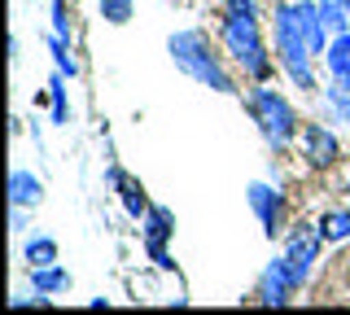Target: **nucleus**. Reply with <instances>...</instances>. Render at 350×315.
I'll use <instances>...</instances> for the list:
<instances>
[{
    "instance_id": "nucleus-1",
    "label": "nucleus",
    "mask_w": 350,
    "mask_h": 315,
    "mask_svg": "<svg viewBox=\"0 0 350 315\" xmlns=\"http://www.w3.org/2000/svg\"><path fill=\"white\" fill-rule=\"evenodd\" d=\"M224 49L232 53V61L245 66L254 79H267V57H262V40H258V23H254V0H228Z\"/></svg>"
},
{
    "instance_id": "nucleus-2",
    "label": "nucleus",
    "mask_w": 350,
    "mask_h": 315,
    "mask_svg": "<svg viewBox=\"0 0 350 315\" xmlns=\"http://www.w3.org/2000/svg\"><path fill=\"white\" fill-rule=\"evenodd\" d=\"M171 57L180 70H189L193 79H202L206 88L215 92H237L232 74L219 66V57L211 53V40L202 36V31H180V36H171Z\"/></svg>"
},
{
    "instance_id": "nucleus-3",
    "label": "nucleus",
    "mask_w": 350,
    "mask_h": 315,
    "mask_svg": "<svg viewBox=\"0 0 350 315\" xmlns=\"http://www.w3.org/2000/svg\"><path fill=\"white\" fill-rule=\"evenodd\" d=\"M276 49H280V61L284 70L293 74V83L306 92H315V74H311V44L302 36V23H298V5H276Z\"/></svg>"
},
{
    "instance_id": "nucleus-4",
    "label": "nucleus",
    "mask_w": 350,
    "mask_h": 315,
    "mask_svg": "<svg viewBox=\"0 0 350 315\" xmlns=\"http://www.w3.org/2000/svg\"><path fill=\"white\" fill-rule=\"evenodd\" d=\"M250 105H254V118H258L262 136H267L276 149L289 145V140H293V110H289V105H284V101H280V96L271 92V88H258Z\"/></svg>"
},
{
    "instance_id": "nucleus-5",
    "label": "nucleus",
    "mask_w": 350,
    "mask_h": 315,
    "mask_svg": "<svg viewBox=\"0 0 350 315\" xmlns=\"http://www.w3.org/2000/svg\"><path fill=\"white\" fill-rule=\"evenodd\" d=\"M320 241H324V232H315L311 223H302V228H293V232H289L284 263H289V271H293V280H298V285L311 276V263H315V254H320Z\"/></svg>"
},
{
    "instance_id": "nucleus-6",
    "label": "nucleus",
    "mask_w": 350,
    "mask_h": 315,
    "mask_svg": "<svg viewBox=\"0 0 350 315\" xmlns=\"http://www.w3.org/2000/svg\"><path fill=\"white\" fill-rule=\"evenodd\" d=\"M289 289H298V280H293L289 263L276 258V263L267 267V276H262V285H258V302H284V298H289Z\"/></svg>"
},
{
    "instance_id": "nucleus-7",
    "label": "nucleus",
    "mask_w": 350,
    "mask_h": 315,
    "mask_svg": "<svg viewBox=\"0 0 350 315\" xmlns=\"http://www.w3.org/2000/svg\"><path fill=\"white\" fill-rule=\"evenodd\" d=\"M171 223H175V219H171L167 206H153V210H149V254H153V263H158V267H171V254L162 249V241L175 232Z\"/></svg>"
},
{
    "instance_id": "nucleus-8",
    "label": "nucleus",
    "mask_w": 350,
    "mask_h": 315,
    "mask_svg": "<svg viewBox=\"0 0 350 315\" xmlns=\"http://www.w3.org/2000/svg\"><path fill=\"white\" fill-rule=\"evenodd\" d=\"M250 202H254V210H258L262 228H267V236H276V223H280V193H271L267 184H254V189H250Z\"/></svg>"
},
{
    "instance_id": "nucleus-9",
    "label": "nucleus",
    "mask_w": 350,
    "mask_h": 315,
    "mask_svg": "<svg viewBox=\"0 0 350 315\" xmlns=\"http://www.w3.org/2000/svg\"><path fill=\"white\" fill-rule=\"evenodd\" d=\"M9 197H14L18 210H22V206H40L44 184L36 176H27V171H14V176H9Z\"/></svg>"
},
{
    "instance_id": "nucleus-10",
    "label": "nucleus",
    "mask_w": 350,
    "mask_h": 315,
    "mask_svg": "<svg viewBox=\"0 0 350 315\" xmlns=\"http://www.w3.org/2000/svg\"><path fill=\"white\" fill-rule=\"evenodd\" d=\"M306 149H311V162H320V167H328L342 149H337V140H333V132H324V127H306Z\"/></svg>"
},
{
    "instance_id": "nucleus-11",
    "label": "nucleus",
    "mask_w": 350,
    "mask_h": 315,
    "mask_svg": "<svg viewBox=\"0 0 350 315\" xmlns=\"http://www.w3.org/2000/svg\"><path fill=\"white\" fill-rule=\"evenodd\" d=\"M328 70H333L337 79H350V31H342V36L328 44Z\"/></svg>"
},
{
    "instance_id": "nucleus-12",
    "label": "nucleus",
    "mask_w": 350,
    "mask_h": 315,
    "mask_svg": "<svg viewBox=\"0 0 350 315\" xmlns=\"http://www.w3.org/2000/svg\"><path fill=\"white\" fill-rule=\"evenodd\" d=\"M31 280H36V289L40 293H57V289H70V276H66V271L62 267H36V271H31Z\"/></svg>"
},
{
    "instance_id": "nucleus-13",
    "label": "nucleus",
    "mask_w": 350,
    "mask_h": 315,
    "mask_svg": "<svg viewBox=\"0 0 350 315\" xmlns=\"http://www.w3.org/2000/svg\"><path fill=\"white\" fill-rule=\"evenodd\" d=\"M109 176H114V184H118V189H123V202H127V210H131V215H145V210H149V202H145V189H140V184L123 180V171H109Z\"/></svg>"
},
{
    "instance_id": "nucleus-14",
    "label": "nucleus",
    "mask_w": 350,
    "mask_h": 315,
    "mask_svg": "<svg viewBox=\"0 0 350 315\" xmlns=\"http://www.w3.org/2000/svg\"><path fill=\"white\" fill-rule=\"evenodd\" d=\"M320 232L328 236V241H346V236H350V210H333V215H324Z\"/></svg>"
},
{
    "instance_id": "nucleus-15",
    "label": "nucleus",
    "mask_w": 350,
    "mask_h": 315,
    "mask_svg": "<svg viewBox=\"0 0 350 315\" xmlns=\"http://www.w3.org/2000/svg\"><path fill=\"white\" fill-rule=\"evenodd\" d=\"M27 258H31L36 267H49V263H57V245H53L49 236H40V241L27 245Z\"/></svg>"
},
{
    "instance_id": "nucleus-16",
    "label": "nucleus",
    "mask_w": 350,
    "mask_h": 315,
    "mask_svg": "<svg viewBox=\"0 0 350 315\" xmlns=\"http://www.w3.org/2000/svg\"><path fill=\"white\" fill-rule=\"evenodd\" d=\"M320 14H324V27L328 31H342L346 27V5H342V0H324V5H320Z\"/></svg>"
},
{
    "instance_id": "nucleus-17",
    "label": "nucleus",
    "mask_w": 350,
    "mask_h": 315,
    "mask_svg": "<svg viewBox=\"0 0 350 315\" xmlns=\"http://www.w3.org/2000/svg\"><path fill=\"white\" fill-rule=\"evenodd\" d=\"M101 14H105L114 27H123L127 18H131V0H101Z\"/></svg>"
},
{
    "instance_id": "nucleus-18",
    "label": "nucleus",
    "mask_w": 350,
    "mask_h": 315,
    "mask_svg": "<svg viewBox=\"0 0 350 315\" xmlns=\"http://www.w3.org/2000/svg\"><path fill=\"white\" fill-rule=\"evenodd\" d=\"M328 105H333L342 118H350V96H346V88H328Z\"/></svg>"
},
{
    "instance_id": "nucleus-19",
    "label": "nucleus",
    "mask_w": 350,
    "mask_h": 315,
    "mask_svg": "<svg viewBox=\"0 0 350 315\" xmlns=\"http://www.w3.org/2000/svg\"><path fill=\"white\" fill-rule=\"evenodd\" d=\"M53 118L66 123V96H62V83H53Z\"/></svg>"
},
{
    "instance_id": "nucleus-20",
    "label": "nucleus",
    "mask_w": 350,
    "mask_h": 315,
    "mask_svg": "<svg viewBox=\"0 0 350 315\" xmlns=\"http://www.w3.org/2000/svg\"><path fill=\"white\" fill-rule=\"evenodd\" d=\"M53 18H57V36L66 40V36H70V23H66V5H62V0H53Z\"/></svg>"
},
{
    "instance_id": "nucleus-21",
    "label": "nucleus",
    "mask_w": 350,
    "mask_h": 315,
    "mask_svg": "<svg viewBox=\"0 0 350 315\" xmlns=\"http://www.w3.org/2000/svg\"><path fill=\"white\" fill-rule=\"evenodd\" d=\"M342 5H346V14H350V0H342Z\"/></svg>"
},
{
    "instance_id": "nucleus-22",
    "label": "nucleus",
    "mask_w": 350,
    "mask_h": 315,
    "mask_svg": "<svg viewBox=\"0 0 350 315\" xmlns=\"http://www.w3.org/2000/svg\"><path fill=\"white\" fill-rule=\"evenodd\" d=\"M342 83H346V88H350V79H342Z\"/></svg>"
}]
</instances>
